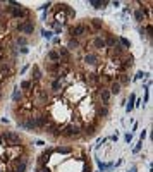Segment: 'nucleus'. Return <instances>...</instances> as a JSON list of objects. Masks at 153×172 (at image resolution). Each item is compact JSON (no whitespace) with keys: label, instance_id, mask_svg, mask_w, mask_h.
I'll return each instance as SVG.
<instances>
[{"label":"nucleus","instance_id":"9","mask_svg":"<svg viewBox=\"0 0 153 172\" xmlns=\"http://www.w3.org/2000/svg\"><path fill=\"white\" fill-rule=\"evenodd\" d=\"M84 62H86L88 65H98V57H96L95 53H86V55H84Z\"/></svg>","mask_w":153,"mask_h":172},{"label":"nucleus","instance_id":"7","mask_svg":"<svg viewBox=\"0 0 153 172\" xmlns=\"http://www.w3.org/2000/svg\"><path fill=\"white\" fill-rule=\"evenodd\" d=\"M47 60H50L52 64H60L59 52H57V50H50V52H48V55H47Z\"/></svg>","mask_w":153,"mask_h":172},{"label":"nucleus","instance_id":"12","mask_svg":"<svg viewBox=\"0 0 153 172\" xmlns=\"http://www.w3.org/2000/svg\"><path fill=\"white\" fill-rule=\"evenodd\" d=\"M88 3H90V7H93V9H103L109 2H103V0H90Z\"/></svg>","mask_w":153,"mask_h":172},{"label":"nucleus","instance_id":"1","mask_svg":"<svg viewBox=\"0 0 153 172\" xmlns=\"http://www.w3.org/2000/svg\"><path fill=\"white\" fill-rule=\"evenodd\" d=\"M2 138L7 141L9 146H19V145H21V136H19L17 133H10V131H9V133H3Z\"/></svg>","mask_w":153,"mask_h":172},{"label":"nucleus","instance_id":"25","mask_svg":"<svg viewBox=\"0 0 153 172\" xmlns=\"http://www.w3.org/2000/svg\"><path fill=\"white\" fill-rule=\"evenodd\" d=\"M91 26H93V28H95L96 31L103 28V24H102V21H100V19H91Z\"/></svg>","mask_w":153,"mask_h":172},{"label":"nucleus","instance_id":"31","mask_svg":"<svg viewBox=\"0 0 153 172\" xmlns=\"http://www.w3.org/2000/svg\"><path fill=\"white\" fill-rule=\"evenodd\" d=\"M84 133H86L88 136H93V134H95V126H86V127H84Z\"/></svg>","mask_w":153,"mask_h":172},{"label":"nucleus","instance_id":"38","mask_svg":"<svg viewBox=\"0 0 153 172\" xmlns=\"http://www.w3.org/2000/svg\"><path fill=\"white\" fill-rule=\"evenodd\" d=\"M19 52H21V53H28L29 48H28V47H22V48H19Z\"/></svg>","mask_w":153,"mask_h":172},{"label":"nucleus","instance_id":"4","mask_svg":"<svg viewBox=\"0 0 153 172\" xmlns=\"http://www.w3.org/2000/svg\"><path fill=\"white\" fill-rule=\"evenodd\" d=\"M17 31L24 33V34H31L34 31V24L31 21H24V22H19L17 24Z\"/></svg>","mask_w":153,"mask_h":172},{"label":"nucleus","instance_id":"41","mask_svg":"<svg viewBox=\"0 0 153 172\" xmlns=\"http://www.w3.org/2000/svg\"><path fill=\"white\" fill-rule=\"evenodd\" d=\"M133 109H134V105H133V103H127V107H126V110H127V112H131Z\"/></svg>","mask_w":153,"mask_h":172},{"label":"nucleus","instance_id":"21","mask_svg":"<svg viewBox=\"0 0 153 172\" xmlns=\"http://www.w3.org/2000/svg\"><path fill=\"white\" fill-rule=\"evenodd\" d=\"M117 78H119V81H117V83H119L121 86H122V84H127V83H131V78H129L127 74H121V76H117Z\"/></svg>","mask_w":153,"mask_h":172},{"label":"nucleus","instance_id":"26","mask_svg":"<svg viewBox=\"0 0 153 172\" xmlns=\"http://www.w3.org/2000/svg\"><path fill=\"white\" fill-rule=\"evenodd\" d=\"M59 57H60V59H67V57H69V50H67L65 47L59 48Z\"/></svg>","mask_w":153,"mask_h":172},{"label":"nucleus","instance_id":"16","mask_svg":"<svg viewBox=\"0 0 153 172\" xmlns=\"http://www.w3.org/2000/svg\"><path fill=\"white\" fill-rule=\"evenodd\" d=\"M115 45H117V38L110 34V36H109V38L105 40V47H109V48H114Z\"/></svg>","mask_w":153,"mask_h":172},{"label":"nucleus","instance_id":"32","mask_svg":"<svg viewBox=\"0 0 153 172\" xmlns=\"http://www.w3.org/2000/svg\"><path fill=\"white\" fill-rule=\"evenodd\" d=\"M31 88V81H21V90H28Z\"/></svg>","mask_w":153,"mask_h":172},{"label":"nucleus","instance_id":"15","mask_svg":"<svg viewBox=\"0 0 153 172\" xmlns=\"http://www.w3.org/2000/svg\"><path fill=\"white\" fill-rule=\"evenodd\" d=\"M26 169H28V159H22V160L17 164V167H16L14 172H26Z\"/></svg>","mask_w":153,"mask_h":172},{"label":"nucleus","instance_id":"42","mask_svg":"<svg viewBox=\"0 0 153 172\" xmlns=\"http://www.w3.org/2000/svg\"><path fill=\"white\" fill-rule=\"evenodd\" d=\"M129 172H136V167H133V169H131Z\"/></svg>","mask_w":153,"mask_h":172},{"label":"nucleus","instance_id":"43","mask_svg":"<svg viewBox=\"0 0 153 172\" xmlns=\"http://www.w3.org/2000/svg\"><path fill=\"white\" fill-rule=\"evenodd\" d=\"M0 98H2V93H0Z\"/></svg>","mask_w":153,"mask_h":172},{"label":"nucleus","instance_id":"6","mask_svg":"<svg viewBox=\"0 0 153 172\" xmlns=\"http://www.w3.org/2000/svg\"><path fill=\"white\" fill-rule=\"evenodd\" d=\"M33 121H34L36 127H47L48 126V117L47 115H34Z\"/></svg>","mask_w":153,"mask_h":172},{"label":"nucleus","instance_id":"8","mask_svg":"<svg viewBox=\"0 0 153 172\" xmlns=\"http://www.w3.org/2000/svg\"><path fill=\"white\" fill-rule=\"evenodd\" d=\"M146 14H148V12H146L145 9H136V10H134V19H136L138 22H143V21L146 19Z\"/></svg>","mask_w":153,"mask_h":172},{"label":"nucleus","instance_id":"18","mask_svg":"<svg viewBox=\"0 0 153 172\" xmlns=\"http://www.w3.org/2000/svg\"><path fill=\"white\" fill-rule=\"evenodd\" d=\"M133 64H134V59H133V57H127V59L121 64V69H122V71H126V69H127V67H131Z\"/></svg>","mask_w":153,"mask_h":172},{"label":"nucleus","instance_id":"13","mask_svg":"<svg viewBox=\"0 0 153 172\" xmlns=\"http://www.w3.org/2000/svg\"><path fill=\"white\" fill-rule=\"evenodd\" d=\"M76 48H79L78 38H69V41H67V50H76Z\"/></svg>","mask_w":153,"mask_h":172},{"label":"nucleus","instance_id":"37","mask_svg":"<svg viewBox=\"0 0 153 172\" xmlns=\"http://www.w3.org/2000/svg\"><path fill=\"white\" fill-rule=\"evenodd\" d=\"M134 102H136V96H134V95H129V100H127V103H133V105H134Z\"/></svg>","mask_w":153,"mask_h":172},{"label":"nucleus","instance_id":"24","mask_svg":"<svg viewBox=\"0 0 153 172\" xmlns=\"http://www.w3.org/2000/svg\"><path fill=\"white\" fill-rule=\"evenodd\" d=\"M50 155H52V150H50V148H48V150H45V152L41 153V157H40V164H43V162H47Z\"/></svg>","mask_w":153,"mask_h":172},{"label":"nucleus","instance_id":"36","mask_svg":"<svg viewBox=\"0 0 153 172\" xmlns=\"http://www.w3.org/2000/svg\"><path fill=\"white\" fill-rule=\"evenodd\" d=\"M90 81H91V83H96V81H98L96 74H90Z\"/></svg>","mask_w":153,"mask_h":172},{"label":"nucleus","instance_id":"19","mask_svg":"<svg viewBox=\"0 0 153 172\" xmlns=\"http://www.w3.org/2000/svg\"><path fill=\"white\" fill-rule=\"evenodd\" d=\"M109 114H110V110H109L107 105H102L98 109V117H109Z\"/></svg>","mask_w":153,"mask_h":172},{"label":"nucleus","instance_id":"2","mask_svg":"<svg viewBox=\"0 0 153 172\" xmlns=\"http://www.w3.org/2000/svg\"><path fill=\"white\" fill-rule=\"evenodd\" d=\"M79 133H81V126H78V124H69L67 127L62 129V134L67 138H76Z\"/></svg>","mask_w":153,"mask_h":172},{"label":"nucleus","instance_id":"39","mask_svg":"<svg viewBox=\"0 0 153 172\" xmlns=\"http://www.w3.org/2000/svg\"><path fill=\"white\" fill-rule=\"evenodd\" d=\"M131 138H133V133H127V134H126V141L131 143Z\"/></svg>","mask_w":153,"mask_h":172},{"label":"nucleus","instance_id":"33","mask_svg":"<svg viewBox=\"0 0 153 172\" xmlns=\"http://www.w3.org/2000/svg\"><path fill=\"white\" fill-rule=\"evenodd\" d=\"M43 36H45L47 40H50V38L53 36V33H52V31H47V29H45V31H43Z\"/></svg>","mask_w":153,"mask_h":172},{"label":"nucleus","instance_id":"34","mask_svg":"<svg viewBox=\"0 0 153 172\" xmlns=\"http://www.w3.org/2000/svg\"><path fill=\"white\" fill-rule=\"evenodd\" d=\"M143 78H145V72H143V71H138V74L134 76V79H143Z\"/></svg>","mask_w":153,"mask_h":172},{"label":"nucleus","instance_id":"27","mask_svg":"<svg viewBox=\"0 0 153 172\" xmlns=\"http://www.w3.org/2000/svg\"><path fill=\"white\" fill-rule=\"evenodd\" d=\"M52 88H53V90H60V88H62V76H59V79H55V81L52 83Z\"/></svg>","mask_w":153,"mask_h":172},{"label":"nucleus","instance_id":"20","mask_svg":"<svg viewBox=\"0 0 153 172\" xmlns=\"http://www.w3.org/2000/svg\"><path fill=\"white\" fill-rule=\"evenodd\" d=\"M10 67H12V64H10L9 60H7V62H5V60H2V62H0V72H9V71H10Z\"/></svg>","mask_w":153,"mask_h":172},{"label":"nucleus","instance_id":"28","mask_svg":"<svg viewBox=\"0 0 153 172\" xmlns=\"http://www.w3.org/2000/svg\"><path fill=\"white\" fill-rule=\"evenodd\" d=\"M119 41H121V45H122L124 48H131V41H129V40H126L124 36H119Z\"/></svg>","mask_w":153,"mask_h":172},{"label":"nucleus","instance_id":"29","mask_svg":"<svg viewBox=\"0 0 153 172\" xmlns=\"http://www.w3.org/2000/svg\"><path fill=\"white\" fill-rule=\"evenodd\" d=\"M55 152H57V153H71V148H69V146H57Z\"/></svg>","mask_w":153,"mask_h":172},{"label":"nucleus","instance_id":"40","mask_svg":"<svg viewBox=\"0 0 153 172\" xmlns=\"http://www.w3.org/2000/svg\"><path fill=\"white\" fill-rule=\"evenodd\" d=\"M141 146H143V145H141V141H140V145H136V148H134V150H133V152H134V153H138V152H140V150H141Z\"/></svg>","mask_w":153,"mask_h":172},{"label":"nucleus","instance_id":"30","mask_svg":"<svg viewBox=\"0 0 153 172\" xmlns=\"http://www.w3.org/2000/svg\"><path fill=\"white\" fill-rule=\"evenodd\" d=\"M12 100H14L16 103L21 100V91H19V90H14V93H12Z\"/></svg>","mask_w":153,"mask_h":172},{"label":"nucleus","instance_id":"5","mask_svg":"<svg viewBox=\"0 0 153 172\" xmlns=\"http://www.w3.org/2000/svg\"><path fill=\"white\" fill-rule=\"evenodd\" d=\"M17 126L22 127V129H26V131H36V129H38L36 124H34V121H33V117H28L26 121H19Z\"/></svg>","mask_w":153,"mask_h":172},{"label":"nucleus","instance_id":"17","mask_svg":"<svg viewBox=\"0 0 153 172\" xmlns=\"http://www.w3.org/2000/svg\"><path fill=\"white\" fill-rule=\"evenodd\" d=\"M124 52H126V48H124L122 45H115V47L112 48V55H117V57H121Z\"/></svg>","mask_w":153,"mask_h":172},{"label":"nucleus","instance_id":"3","mask_svg":"<svg viewBox=\"0 0 153 172\" xmlns=\"http://www.w3.org/2000/svg\"><path fill=\"white\" fill-rule=\"evenodd\" d=\"M88 31H90V28H88L86 24H78V26H74V28L71 29V34H72V38H78V36L88 34Z\"/></svg>","mask_w":153,"mask_h":172},{"label":"nucleus","instance_id":"10","mask_svg":"<svg viewBox=\"0 0 153 172\" xmlns=\"http://www.w3.org/2000/svg\"><path fill=\"white\" fill-rule=\"evenodd\" d=\"M110 96H112V95H110V91H109V90H105V88H103V90H100V100H102V103H103V105H109Z\"/></svg>","mask_w":153,"mask_h":172},{"label":"nucleus","instance_id":"35","mask_svg":"<svg viewBox=\"0 0 153 172\" xmlns=\"http://www.w3.org/2000/svg\"><path fill=\"white\" fill-rule=\"evenodd\" d=\"M36 172H50V169H48L47 165H41V167H40V169H38Z\"/></svg>","mask_w":153,"mask_h":172},{"label":"nucleus","instance_id":"22","mask_svg":"<svg viewBox=\"0 0 153 172\" xmlns=\"http://www.w3.org/2000/svg\"><path fill=\"white\" fill-rule=\"evenodd\" d=\"M16 45H17L19 48H22V47H26V45H28V38H24V36H19V38L16 40Z\"/></svg>","mask_w":153,"mask_h":172},{"label":"nucleus","instance_id":"23","mask_svg":"<svg viewBox=\"0 0 153 172\" xmlns=\"http://www.w3.org/2000/svg\"><path fill=\"white\" fill-rule=\"evenodd\" d=\"M40 79H41V71L34 65L33 67V81H40Z\"/></svg>","mask_w":153,"mask_h":172},{"label":"nucleus","instance_id":"11","mask_svg":"<svg viewBox=\"0 0 153 172\" xmlns=\"http://www.w3.org/2000/svg\"><path fill=\"white\" fill-rule=\"evenodd\" d=\"M93 47L98 48V50H103V48H105V40H103V36H95V38H93Z\"/></svg>","mask_w":153,"mask_h":172},{"label":"nucleus","instance_id":"14","mask_svg":"<svg viewBox=\"0 0 153 172\" xmlns=\"http://www.w3.org/2000/svg\"><path fill=\"white\" fill-rule=\"evenodd\" d=\"M121 90H122V86H121V84H119L117 81H114L109 91H110V95H119V93H121Z\"/></svg>","mask_w":153,"mask_h":172}]
</instances>
